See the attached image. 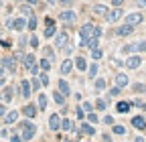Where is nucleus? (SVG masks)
Here are the masks:
<instances>
[{
    "label": "nucleus",
    "instance_id": "obj_1",
    "mask_svg": "<svg viewBox=\"0 0 146 142\" xmlns=\"http://www.w3.org/2000/svg\"><path fill=\"white\" fill-rule=\"evenodd\" d=\"M94 37H102V29L98 25H91V23H85L81 29H79V45L83 47L87 39H94Z\"/></svg>",
    "mask_w": 146,
    "mask_h": 142
},
{
    "label": "nucleus",
    "instance_id": "obj_2",
    "mask_svg": "<svg viewBox=\"0 0 146 142\" xmlns=\"http://www.w3.org/2000/svg\"><path fill=\"white\" fill-rule=\"evenodd\" d=\"M18 128H21V136H23V140H33V136L36 134V124H33L29 118L25 120V122H21L18 124Z\"/></svg>",
    "mask_w": 146,
    "mask_h": 142
},
{
    "label": "nucleus",
    "instance_id": "obj_3",
    "mask_svg": "<svg viewBox=\"0 0 146 142\" xmlns=\"http://www.w3.org/2000/svg\"><path fill=\"white\" fill-rule=\"evenodd\" d=\"M6 27L10 31H16V33H23L27 29V19H23V16H18V19H8Z\"/></svg>",
    "mask_w": 146,
    "mask_h": 142
},
{
    "label": "nucleus",
    "instance_id": "obj_4",
    "mask_svg": "<svg viewBox=\"0 0 146 142\" xmlns=\"http://www.w3.org/2000/svg\"><path fill=\"white\" fill-rule=\"evenodd\" d=\"M59 21L71 27V25H75L77 14H75V10H69V8H67V10H61V12H59Z\"/></svg>",
    "mask_w": 146,
    "mask_h": 142
},
{
    "label": "nucleus",
    "instance_id": "obj_5",
    "mask_svg": "<svg viewBox=\"0 0 146 142\" xmlns=\"http://www.w3.org/2000/svg\"><path fill=\"white\" fill-rule=\"evenodd\" d=\"M122 53H146V41H136L132 45H126Z\"/></svg>",
    "mask_w": 146,
    "mask_h": 142
},
{
    "label": "nucleus",
    "instance_id": "obj_6",
    "mask_svg": "<svg viewBox=\"0 0 146 142\" xmlns=\"http://www.w3.org/2000/svg\"><path fill=\"white\" fill-rule=\"evenodd\" d=\"M144 21V14L142 12H130V14H126V25H130V27H138L142 25Z\"/></svg>",
    "mask_w": 146,
    "mask_h": 142
},
{
    "label": "nucleus",
    "instance_id": "obj_7",
    "mask_svg": "<svg viewBox=\"0 0 146 142\" xmlns=\"http://www.w3.org/2000/svg\"><path fill=\"white\" fill-rule=\"evenodd\" d=\"M67 43H69V33L67 31H61V33L55 35V47L57 49H65Z\"/></svg>",
    "mask_w": 146,
    "mask_h": 142
},
{
    "label": "nucleus",
    "instance_id": "obj_8",
    "mask_svg": "<svg viewBox=\"0 0 146 142\" xmlns=\"http://www.w3.org/2000/svg\"><path fill=\"white\" fill-rule=\"evenodd\" d=\"M108 23H118L122 19V6H114L112 10H108V14L104 16Z\"/></svg>",
    "mask_w": 146,
    "mask_h": 142
},
{
    "label": "nucleus",
    "instance_id": "obj_9",
    "mask_svg": "<svg viewBox=\"0 0 146 142\" xmlns=\"http://www.w3.org/2000/svg\"><path fill=\"white\" fill-rule=\"evenodd\" d=\"M0 65H2L6 71L14 73V71H16V57H12V55H8V57H2V59H0Z\"/></svg>",
    "mask_w": 146,
    "mask_h": 142
},
{
    "label": "nucleus",
    "instance_id": "obj_10",
    "mask_svg": "<svg viewBox=\"0 0 146 142\" xmlns=\"http://www.w3.org/2000/svg\"><path fill=\"white\" fill-rule=\"evenodd\" d=\"M18 92H21V98L29 100V98H31V94H33L31 81H29V79H23V81H21V85H18Z\"/></svg>",
    "mask_w": 146,
    "mask_h": 142
},
{
    "label": "nucleus",
    "instance_id": "obj_11",
    "mask_svg": "<svg viewBox=\"0 0 146 142\" xmlns=\"http://www.w3.org/2000/svg\"><path fill=\"white\" fill-rule=\"evenodd\" d=\"M45 25H47V29H45V39L55 37V35H57V27H55V21L47 16V19H45Z\"/></svg>",
    "mask_w": 146,
    "mask_h": 142
},
{
    "label": "nucleus",
    "instance_id": "obj_12",
    "mask_svg": "<svg viewBox=\"0 0 146 142\" xmlns=\"http://www.w3.org/2000/svg\"><path fill=\"white\" fill-rule=\"evenodd\" d=\"M49 130H53V132L61 130V114H51L49 116Z\"/></svg>",
    "mask_w": 146,
    "mask_h": 142
},
{
    "label": "nucleus",
    "instance_id": "obj_13",
    "mask_svg": "<svg viewBox=\"0 0 146 142\" xmlns=\"http://www.w3.org/2000/svg\"><path fill=\"white\" fill-rule=\"evenodd\" d=\"M124 63H126L128 69H138V67L142 65V57H140V55H130Z\"/></svg>",
    "mask_w": 146,
    "mask_h": 142
},
{
    "label": "nucleus",
    "instance_id": "obj_14",
    "mask_svg": "<svg viewBox=\"0 0 146 142\" xmlns=\"http://www.w3.org/2000/svg\"><path fill=\"white\" fill-rule=\"evenodd\" d=\"M21 112H23V114H25L29 120H33V118L36 116V112H39V108H36L35 104H27V106H25V108H23Z\"/></svg>",
    "mask_w": 146,
    "mask_h": 142
},
{
    "label": "nucleus",
    "instance_id": "obj_15",
    "mask_svg": "<svg viewBox=\"0 0 146 142\" xmlns=\"http://www.w3.org/2000/svg\"><path fill=\"white\" fill-rule=\"evenodd\" d=\"M134 33V27H130V25H122V27H118L116 29V37H128V35H132Z\"/></svg>",
    "mask_w": 146,
    "mask_h": 142
},
{
    "label": "nucleus",
    "instance_id": "obj_16",
    "mask_svg": "<svg viewBox=\"0 0 146 142\" xmlns=\"http://www.w3.org/2000/svg\"><path fill=\"white\" fill-rule=\"evenodd\" d=\"M73 59H63V63H61V75H69L71 71H73Z\"/></svg>",
    "mask_w": 146,
    "mask_h": 142
},
{
    "label": "nucleus",
    "instance_id": "obj_17",
    "mask_svg": "<svg viewBox=\"0 0 146 142\" xmlns=\"http://www.w3.org/2000/svg\"><path fill=\"white\" fill-rule=\"evenodd\" d=\"M132 126H134L136 130H144V128H146V118H144V116H134V118H132Z\"/></svg>",
    "mask_w": 146,
    "mask_h": 142
},
{
    "label": "nucleus",
    "instance_id": "obj_18",
    "mask_svg": "<svg viewBox=\"0 0 146 142\" xmlns=\"http://www.w3.org/2000/svg\"><path fill=\"white\" fill-rule=\"evenodd\" d=\"M130 108H132V102H118L116 104V112L118 114H128Z\"/></svg>",
    "mask_w": 146,
    "mask_h": 142
},
{
    "label": "nucleus",
    "instance_id": "obj_19",
    "mask_svg": "<svg viewBox=\"0 0 146 142\" xmlns=\"http://www.w3.org/2000/svg\"><path fill=\"white\" fill-rule=\"evenodd\" d=\"M57 87H59V92H61V94H63L65 98H67V96L71 94V87H69V83H67V79H63V77L59 79V83H57Z\"/></svg>",
    "mask_w": 146,
    "mask_h": 142
},
{
    "label": "nucleus",
    "instance_id": "obj_20",
    "mask_svg": "<svg viewBox=\"0 0 146 142\" xmlns=\"http://www.w3.org/2000/svg\"><path fill=\"white\" fill-rule=\"evenodd\" d=\"M128 83H130V79H128L126 73H116V85H118V87H122V90H124Z\"/></svg>",
    "mask_w": 146,
    "mask_h": 142
},
{
    "label": "nucleus",
    "instance_id": "obj_21",
    "mask_svg": "<svg viewBox=\"0 0 146 142\" xmlns=\"http://www.w3.org/2000/svg\"><path fill=\"white\" fill-rule=\"evenodd\" d=\"M79 134H87V136H94V134H96V128L91 126V124L83 122V124H81V128H79Z\"/></svg>",
    "mask_w": 146,
    "mask_h": 142
},
{
    "label": "nucleus",
    "instance_id": "obj_22",
    "mask_svg": "<svg viewBox=\"0 0 146 142\" xmlns=\"http://www.w3.org/2000/svg\"><path fill=\"white\" fill-rule=\"evenodd\" d=\"M61 130L65 132H75V126H73V122L69 118H61Z\"/></svg>",
    "mask_w": 146,
    "mask_h": 142
},
{
    "label": "nucleus",
    "instance_id": "obj_23",
    "mask_svg": "<svg viewBox=\"0 0 146 142\" xmlns=\"http://www.w3.org/2000/svg\"><path fill=\"white\" fill-rule=\"evenodd\" d=\"M91 10H94V14H98V16H106L110 8H108L106 4H94V8H91Z\"/></svg>",
    "mask_w": 146,
    "mask_h": 142
},
{
    "label": "nucleus",
    "instance_id": "obj_24",
    "mask_svg": "<svg viewBox=\"0 0 146 142\" xmlns=\"http://www.w3.org/2000/svg\"><path fill=\"white\" fill-rule=\"evenodd\" d=\"M16 120H18V112H16V110L6 112V116H4V124H14Z\"/></svg>",
    "mask_w": 146,
    "mask_h": 142
},
{
    "label": "nucleus",
    "instance_id": "obj_25",
    "mask_svg": "<svg viewBox=\"0 0 146 142\" xmlns=\"http://www.w3.org/2000/svg\"><path fill=\"white\" fill-rule=\"evenodd\" d=\"M73 65H75L79 71H87V61L83 57H75V61H73Z\"/></svg>",
    "mask_w": 146,
    "mask_h": 142
},
{
    "label": "nucleus",
    "instance_id": "obj_26",
    "mask_svg": "<svg viewBox=\"0 0 146 142\" xmlns=\"http://www.w3.org/2000/svg\"><path fill=\"white\" fill-rule=\"evenodd\" d=\"M51 65H53V61H51V59H47V57H43V59L39 61L41 71H49V69H51Z\"/></svg>",
    "mask_w": 146,
    "mask_h": 142
},
{
    "label": "nucleus",
    "instance_id": "obj_27",
    "mask_svg": "<svg viewBox=\"0 0 146 142\" xmlns=\"http://www.w3.org/2000/svg\"><path fill=\"white\" fill-rule=\"evenodd\" d=\"M83 47H87L89 51H91V49H96V47H100V39H98V37H94V39H87Z\"/></svg>",
    "mask_w": 146,
    "mask_h": 142
},
{
    "label": "nucleus",
    "instance_id": "obj_28",
    "mask_svg": "<svg viewBox=\"0 0 146 142\" xmlns=\"http://www.w3.org/2000/svg\"><path fill=\"white\" fill-rule=\"evenodd\" d=\"M12 98H14V90H12L10 85H8V87H4V94H2V100H4V102H10Z\"/></svg>",
    "mask_w": 146,
    "mask_h": 142
},
{
    "label": "nucleus",
    "instance_id": "obj_29",
    "mask_svg": "<svg viewBox=\"0 0 146 142\" xmlns=\"http://www.w3.org/2000/svg\"><path fill=\"white\" fill-rule=\"evenodd\" d=\"M36 108H39V110H45V108H47V96H45V94H39V100H36Z\"/></svg>",
    "mask_w": 146,
    "mask_h": 142
},
{
    "label": "nucleus",
    "instance_id": "obj_30",
    "mask_svg": "<svg viewBox=\"0 0 146 142\" xmlns=\"http://www.w3.org/2000/svg\"><path fill=\"white\" fill-rule=\"evenodd\" d=\"M104 57V51L100 49V47H96V49H91V59H94V61H100Z\"/></svg>",
    "mask_w": 146,
    "mask_h": 142
},
{
    "label": "nucleus",
    "instance_id": "obj_31",
    "mask_svg": "<svg viewBox=\"0 0 146 142\" xmlns=\"http://www.w3.org/2000/svg\"><path fill=\"white\" fill-rule=\"evenodd\" d=\"M23 65L29 69V67H33L35 65V55H31V53H29V55H25V59H23Z\"/></svg>",
    "mask_w": 146,
    "mask_h": 142
},
{
    "label": "nucleus",
    "instance_id": "obj_32",
    "mask_svg": "<svg viewBox=\"0 0 146 142\" xmlns=\"http://www.w3.org/2000/svg\"><path fill=\"white\" fill-rule=\"evenodd\" d=\"M106 108H108V100H102V98H98V100H96V110L104 112Z\"/></svg>",
    "mask_w": 146,
    "mask_h": 142
},
{
    "label": "nucleus",
    "instance_id": "obj_33",
    "mask_svg": "<svg viewBox=\"0 0 146 142\" xmlns=\"http://www.w3.org/2000/svg\"><path fill=\"white\" fill-rule=\"evenodd\" d=\"M98 63H94V65H89L87 67V73H89V79H96V75H98Z\"/></svg>",
    "mask_w": 146,
    "mask_h": 142
},
{
    "label": "nucleus",
    "instance_id": "obj_34",
    "mask_svg": "<svg viewBox=\"0 0 146 142\" xmlns=\"http://www.w3.org/2000/svg\"><path fill=\"white\" fill-rule=\"evenodd\" d=\"M94 87H96V92H104V90H106V79H104V77H100V79H96V83H94Z\"/></svg>",
    "mask_w": 146,
    "mask_h": 142
},
{
    "label": "nucleus",
    "instance_id": "obj_35",
    "mask_svg": "<svg viewBox=\"0 0 146 142\" xmlns=\"http://www.w3.org/2000/svg\"><path fill=\"white\" fill-rule=\"evenodd\" d=\"M53 100L57 102L59 106H65V96H63L61 92H53Z\"/></svg>",
    "mask_w": 146,
    "mask_h": 142
},
{
    "label": "nucleus",
    "instance_id": "obj_36",
    "mask_svg": "<svg viewBox=\"0 0 146 142\" xmlns=\"http://www.w3.org/2000/svg\"><path fill=\"white\" fill-rule=\"evenodd\" d=\"M31 87H33V92H39L41 87H43V85H41V79L36 77V75H35V77L31 79Z\"/></svg>",
    "mask_w": 146,
    "mask_h": 142
},
{
    "label": "nucleus",
    "instance_id": "obj_37",
    "mask_svg": "<svg viewBox=\"0 0 146 142\" xmlns=\"http://www.w3.org/2000/svg\"><path fill=\"white\" fill-rule=\"evenodd\" d=\"M27 29H29V31H35V29H36V16H35V14H31V16H29V21H27Z\"/></svg>",
    "mask_w": 146,
    "mask_h": 142
},
{
    "label": "nucleus",
    "instance_id": "obj_38",
    "mask_svg": "<svg viewBox=\"0 0 146 142\" xmlns=\"http://www.w3.org/2000/svg\"><path fill=\"white\" fill-rule=\"evenodd\" d=\"M18 10H21V14H23V16H31V14H33V6H31V4H23Z\"/></svg>",
    "mask_w": 146,
    "mask_h": 142
},
{
    "label": "nucleus",
    "instance_id": "obj_39",
    "mask_svg": "<svg viewBox=\"0 0 146 142\" xmlns=\"http://www.w3.org/2000/svg\"><path fill=\"white\" fill-rule=\"evenodd\" d=\"M132 92H136V94H146V83H134V85H132Z\"/></svg>",
    "mask_w": 146,
    "mask_h": 142
},
{
    "label": "nucleus",
    "instance_id": "obj_40",
    "mask_svg": "<svg viewBox=\"0 0 146 142\" xmlns=\"http://www.w3.org/2000/svg\"><path fill=\"white\" fill-rule=\"evenodd\" d=\"M39 79H41V85L47 87V85H49V71H43V73H39Z\"/></svg>",
    "mask_w": 146,
    "mask_h": 142
},
{
    "label": "nucleus",
    "instance_id": "obj_41",
    "mask_svg": "<svg viewBox=\"0 0 146 142\" xmlns=\"http://www.w3.org/2000/svg\"><path fill=\"white\" fill-rule=\"evenodd\" d=\"M29 45H31L33 49H39V45H41V43H39V37H36V35H33V37L29 39Z\"/></svg>",
    "mask_w": 146,
    "mask_h": 142
},
{
    "label": "nucleus",
    "instance_id": "obj_42",
    "mask_svg": "<svg viewBox=\"0 0 146 142\" xmlns=\"http://www.w3.org/2000/svg\"><path fill=\"white\" fill-rule=\"evenodd\" d=\"M114 134H118V136H122V134H126V128L124 126H120V124H114Z\"/></svg>",
    "mask_w": 146,
    "mask_h": 142
},
{
    "label": "nucleus",
    "instance_id": "obj_43",
    "mask_svg": "<svg viewBox=\"0 0 146 142\" xmlns=\"http://www.w3.org/2000/svg\"><path fill=\"white\" fill-rule=\"evenodd\" d=\"M122 94V87H118V85H114L112 90H110V98H118Z\"/></svg>",
    "mask_w": 146,
    "mask_h": 142
},
{
    "label": "nucleus",
    "instance_id": "obj_44",
    "mask_svg": "<svg viewBox=\"0 0 146 142\" xmlns=\"http://www.w3.org/2000/svg\"><path fill=\"white\" fill-rule=\"evenodd\" d=\"M43 53H45V57H47V59H51V61L55 59V53H53V49H51V47H45V49H43Z\"/></svg>",
    "mask_w": 146,
    "mask_h": 142
},
{
    "label": "nucleus",
    "instance_id": "obj_45",
    "mask_svg": "<svg viewBox=\"0 0 146 142\" xmlns=\"http://www.w3.org/2000/svg\"><path fill=\"white\" fill-rule=\"evenodd\" d=\"M39 69H41V67L36 65V63H35L33 67H29V71H31V75H33V77H35V75H39Z\"/></svg>",
    "mask_w": 146,
    "mask_h": 142
},
{
    "label": "nucleus",
    "instance_id": "obj_46",
    "mask_svg": "<svg viewBox=\"0 0 146 142\" xmlns=\"http://www.w3.org/2000/svg\"><path fill=\"white\" fill-rule=\"evenodd\" d=\"M81 108L85 110V114H89V112H94V106H91L89 102H83V106H81Z\"/></svg>",
    "mask_w": 146,
    "mask_h": 142
},
{
    "label": "nucleus",
    "instance_id": "obj_47",
    "mask_svg": "<svg viewBox=\"0 0 146 142\" xmlns=\"http://www.w3.org/2000/svg\"><path fill=\"white\" fill-rule=\"evenodd\" d=\"M75 114H77V118H79V120H83V118H85V110L81 108V106H79V108H75Z\"/></svg>",
    "mask_w": 146,
    "mask_h": 142
},
{
    "label": "nucleus",
    "instance_id": "obj_48",
    "mask_svg": "<svg viewBox=\"0 0 146 142\" xmlns=\"http://www.w3.org/2000/svg\"><path fill=\"white\" fill-rule=\"evenodd\" d=\"M87 120H89V124H98V116H96L94 112H89V114H87Z\"/></svg>",
    "mask_w": 146,
    "mask_h": 142
},
{
    "label": "nucleus",
    "instance_id": "obj_49",
    "mask_svg": "<svg viewBox=\"0 0 146 142\" xmlns=\"http://www.w3.org/2000/svg\"><path fill=\"white\" fill-rule=\"evenodd\" d=\"M132 104H134V106H138L142 112H146V102H138V100H136V102H132Z\"/></svg>",
    "mask_w": 146,
    "mask_h": 142
},
{
    "label": "nucleus",
    "instance_id": "obj_50",
    "mask_svg": "<svg viewBox=\"0 0 146 142\" xmlns=\"http://www.w3.org/2000/svg\"><path fill=\"white\" fill-rule=\"evenodd\" d=\"M10 140H12V142H25L21 134H12V138H10Z\"/></svg>",
    "mask_w": 146,
    "mask_h": 142
},
{
    "label": "nucleus",
    "instance_id": "obj_51",
    "mask_svg": "<svg viewBox=\"0 0 146 142\" xmlns=\"http://www.w3.org/2000/svg\"><path fill=\"white\" fill-rule=\"evenodd\" d=\"M104 124H110V126H114V118H112V116H106V118H104Z\"/></svg>",
    "mask_w": 146,
    "mask_h": 142
},
{
    "label": "nucleus",
    "instance_id": "obj_52",
    "mask_svg": "<svg viewBox=\"0 0 146 142\" xmlns=\"http://www.w3.org/2000/svg\"><path fill=\"white\" fill-rule=\"evenodd\" d=\"M6 112H8V110H6V106H4V104H0V116H6Z\"/></svg>",
    "mask_w": 146,
    "mask_h": 142
},
{
    "label": "nucleus",
    "instance_id": "obj_53",
    "mask_svg": "<svg viewBox=\"0 0 146 142\" xmlns=\"http://www.w3.org/2000/svg\"><path fill=\"white\" fill-rule=\"evenodd\" d=\"M27 43H29V39H27V37H21V41H18V45H21V47H25Z\"/></svg>",
    "mask_w": 146,
    "mask_h": 142
},
{
    "label": "nucleus",
    "instance_id": "obj_54",
    "mask_svg": "<svg viewBox=\"0 0 146 142\" xmlns=\"http://www.w3.org/2000/svg\"><path fill=\"white\" fill-rule=\"evenodd\" d=\"M57 2H59V4H63V6H67V4H71V2H73V0H57Z\"/></svg>",
    "mask_w": 146,
    "mask_h": 142
},
{
    "label": "nucleus",
    "instance_id": "obj_55",
    "mask_svg": "<svg viewBox=\"0 0 146 142\" xmlns=\"http://www.w3.org/2000/svg\"><path fill=\"white\" fill-rule=\"evenodd\" d=\"M112 4H114V6H122V4H124V0H112Z\"/></svg>",
    "mask_w": 146,
    "mask_h": 142
},
{
    "label": "nucleus",
    "instance_id": "obj_56",
    "mask_svg": "<svg viewBox=\"0 0 146 142\" xmlns=\"http://www.w3.org/2000/svg\"><path fill=\"white\" fill-rule=\"evenodd\" d=\"M27 4H31V6H36V4H39V0H27Z\"/></svg>",
    "mask_w": 146,
    "mask_h": 142
},
{
    "label": "nucleus",
    "instance_id": "obj_57",
    "mask_svg": "<svg viewBox=\"0 0 146 142\" xmlns=\"http://www.w3.org/2000/svg\"><path fill=\"white\" fill-rule=\"evenodd\" d=\"M4 73H6V69H4L2 65H0V77H4Z\"/></svg>",
    "mask_w": 146,
    "mask_h": 142
},
{
    "label": "nucleus",
    "instance_id": "obj_58",
    "mask_svg": "<svg viewBox=\"0 0 146 142\" xmlns=\"http://www.w3.org/2000/svg\"><path fill=\"white\" fill-rule=\"evenodd\" d=\"M138 4H140L142 8H146V0H138Z\"/></svg>",
    "mask_w": 146,
    "mask_h": 142
},
{
    "label": "nucleus",
    "instance_id": "obj_59",
    "mask_svg": "<svg viewBox=\"0 0 146 142\" xmlns=\"http://www.w3.org/2000/svg\"><path fill=\"white\" fill-rule=\"evenodd\" d=\"M134 142H144V138H142V136H136V138H134Z\"/></svg>",
    "mask_w": 146,
    "mask_h": 142
},
{
    "label": "nucleus",
    "instance_id": "obj_60",
    "mask_svg": "<svg viewBox=\"0 0 146 142\" xmlns=\"http://www.w3.org/2000/svg\"><path fill=\"white\" fill-rule=\"evenodd\" d=\"M102 138H104V142H110V136H108V134H104Z\"/></svg>",
    "mask_w": 146,
    "mask_h": 142
},
{
    "label": "nucleus",
    "instance_id": "obj_61",
    "mask_svg": "<svg viewBox=\"0 0 146 142\" xmlns=\"http://www.w3.org/2000/svg\"><path fill=\"white\" fill-rule=\"evenodd\" d=\"M4 85V77H0V87H2Z\"/></svg>",
    "mask_w": 146,
    "mask_h": 142
},
{
    "label": "nucleus",
    "instance_id": "obj_62",
    "mask_svg": "<svg viewBox=\"0 0 146 142\" xmlns=\"http://www.w3.org/2000/svg\"><path fill=\"white\" fill-rule=\"evenodd\" d=\"M65 142H73V140H65Z\"/></svg>",
    "mask_w": 146,
    "mask_h": 142
},
{
    "label": "nucleus",
    "instance_id": "obj_63",
    "mask_svg": "<svg viewBox=\"0 0 146 142\" xmlns=\"http://www.w3.org/2000/svg\"><path fill=\"white\" fill-rule=\"evenodd\" d=\"M0 100H2V94H0Z\"/></svg>",
    "mask_w": 146,
    "mask_h": 142
},
{
    "label": "nucleus",
    "instance_id": "obj_64",
    "mask_svg": "<svg viewBox=\"0 0 146 142\" xmlns=\"http://www.w3.org/2000/svg\"><path fill=\"white\" fill-rule=\"evenodd\" d=\"M0 59H2V57H0Z\"/></svg>",
    "mask_w": 146,
    "mask_h": 142
}]
</instances>
